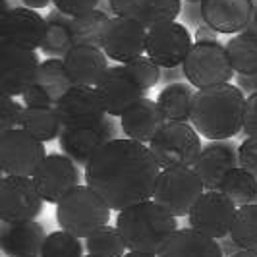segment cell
Returning a JSON list of instances; mask_svg holds the SVG:
<instances>
[{"label": "cell", "instance_id": "1", "mask_svg": "<svg viewBox=\"0 0 257 257\" xmlns=\"http://www.w3.org/2000/svg\"><path fill=\"white\" fill-rule=\"evenodd\" d=\"M161 170L149 145L116 138L87 163L85 184L99 193L112 211H124L153 197Z\"/></svg>", "mask_w": 257, "mask_h": 257}, {"label": "cell", "instance_id": "2", "mask_svg": "<svg viewBox=\"0 0 257 257\" xmlns=\"http://www.w3.org/2000/svg\"><path fill=\"white\" fill-rule=\"evenodd\" d=\"M245 101L244 91L232 83L195 91L190 124L209 142L232 140L244 132Z\"/></svg>", "mask_w": 257, "mask_h": 257}, {"label": "cell", "instance_id": "3", "mask_svg": "<svg viewBox=\"0 0 257 257\" xmlns=\"http://www.w3.org/2000/svg\"><path fill=\"white\" fill-rule=\"evenodd\" d=\"M116 228L130 251L161 255L170 236L178 230V222L176 217L165 211L155 199H147L120 211L116 217Z\"/></svg>", "mask_w": 257, "mask_h": 257}, {"label": "cell", "instance_id": "4", "mask_svg": "<svg viewBox=\"0 0 257 257\" xmlns=\"http://www.w3.org/2000/svg\"><path fill=\"white\" fill-rule=\"evenodd\" d=\"M110 207L89 186H77L60 203H56V220L62 230L74 234L79 240H87L95 232L108 226Z\"/></svg>", "mask_w": 257, "mask_h": 257}, {"label": "cell", "instance_id": "5", "mask_svg": "<svg viewBox=\"0 0 257 257\" xmlns=\"http://www.w3.org/2000/svg\"><path fill=\"white\" fill-rule=\"evenodd\" d=\"M203 193V180L192 167H172L161 170L151 199L172 217H186Z\"/></svg>", "mask_w": 257, "mask_h": 257}, {"label": "cell", "instance_id": "6", "mask_svg": "<svg viewBox=\"0 0 257 257\" xmlns=\"http://www.w3.org/2000/svg\"><path fill=\"white\" fill-rule=\"evenodd\" d=\"M182 68L186 74V81L197 91L230 83L232 77L236 76L226 47L219 41H195Z\"/></svg>", "mask_w": 257, "mask_h": 257}, {"label": "cell", "instance_id": "7", "mask_svg": "<svg viewBox=\"0 0 257 257\" xmlns=\"http://www.w3.org/2000/svg\"><path fill=\"white\" fill-rule=\"evenodd\" d=\"M201 147V138L190 122H167L149 143L161 168L193 167Z\"/></svg>", "mask_w": 257, "mask_h": 257}, {"label": "cell", "instance_id": "8", "mask_svg": "<svg viewBox=\"0 0 257 257\" xmlns=\"http://www.w3.org/2000/svg\"><path fill=\"white\" fill-rule=\"evenodd\" d=\"M47 159L45 143L24 128L0 132V170L4 176H33Z\"/></svg>", "mask_w": 257, "mask_h": 257}, {"label": "cell", "instance_id": "9", "mask_svg": "<svg viewBox=\"0 0 257 257\" xmlns=\"http://www.w3.org/2000/svg\"><path fill=\"white\" fill-rule=\"evenodd\" d=\"M193 43L188 27L178 22H165L147 29L145 54L161 68H178L192 51Z\"/></svg>", "mask_w": 257, "mask_h": 257}, {"label": "cell", "instance_id": "10", "mask_svg": "<svg viewBox=\"0 0 257 257\" xmlns=\"http://www.w3.org/2000/svg\"><path fill=\"white\" fill-rule=\"evenodd\" d=\"M236 211L238 207L226 193L220 190H205L188 215V226L213 240H220L230 234Z\"/></svg>", "mask_w": 257, "mask_h": 257}, {"label": "cell", "instance_id": "11", "mask_svg": "<svg viewBox=\"0 0 257 257\" xmlns=\"http://www.w3.org/2000/svg\"><path fill=\"white\" fill-rule=\"evenodd\" d=\"M43 197L33 178L2 176L0 180V220L26 222L35 220L43 211Z\"/></svg>", "mask_w": 257, "mask_h": 257}, {"label": "cell", "instance_id": "12", "mask_svg": "<svg viewBox=\"0 0 257 257\" xmlns=\"http://www.w3.org/2000/svg\"><path fill=\"white\" fill-rule=\"evenodd\" d=\"M43 201L60 203L79 184V167L64 153H49L31 176Z\"/></svg>", "mask_w": 257, "mask_h": 257}, {"label": "cell", "instance_id": "13", "mask_svg": "<svg viewBox=\"0 0 257 257\" xmlns=\"http://www.w3.org/2000/svg\"><path fill=\"white\" fill-rule=\"evenodd\" d=\"M47 18L27 6H14L0 14V45L37 51L43 45Z\"/></svg>", "mask_w": 257, "mask_h": 257}, {"label": "cell", "instance_id": "14", "mask_svg": "<svg viewBox=\"0 0 257 257\" xmlns=\"http://www.w3.org/2000/svg\"><path fill=\"white\" fill-rule=\"evenodd\" d=\"M64 128H89L99 126L108 118L95 87L72 85L54 106Z\"/></svg>", "mask_w": 257, "mask_h": 257}, {"label": "cell", "instance_id": "15", "mask_svg": "<svg viewBox=\"0 0 257 257\" xmlns=\"http://www.w3.org/2000/svg\"><path fill=\"white\" fill-rule=\"evenodd\" d=\"M39 66L41 60L35 51L0 45V85L4 95H24L35 81Z\"/></svg>", "mask_w": 257, "mask_h": 257}, {"label": "cell", "instance_id": "16", "mask_svg": "<svg viewBox=\"0 0 257 257\" xmlns=\"http://www.w3.org/2000/svg\"><path fill=\"white\" fill-rule=\"evenodd\" d=\"M116 134H118L116 122L112 118H106L99 126L64 128L58 138V143L62 153L68 155L77 167H87V163L97 155L101 147L116 140Z\"/></svg>", "mask_w": 257, "mask_h": 257}, {"label": "cell", "instance_id": "17", "mask_svg": "<svg viewBox=\"0 0 257 257\" xmlns=\"http://www.w3.org/2000/svg\"><path fill=\"white\" fill-rule=\"evenodd\" d=\"M145 43H147L145 27L128 18L112 16L104 29L103 51L108 58L120 64H128L145 54Z\"/></svg>", "mask_w": 257, "mask_h": 257}, {"label": "cell", "instance_id": "18", "mask_svg": "<svg viewBox=\"0 0 257 257\" xmlns=\"http://www.w3.org/2000/svg\"><path fill=\"white\" fill-rule=\"evenodd\" d=\"M95 89L99 93L104 112L110 118H120L130 106L145 97V91L130 76L124 64L110 66Z\"/></svg>", "mask_w": 257, "mask_h": 257}, {"label": "cell", "instance_id": "19", "mask_svg": "<svg viewBox=\"0 0 257 257\" xmlns=\"http://www.w3.org/2000/svg\"><path fill=\"white\" fill-rule=\"evenodd\" d=\"M72 77L66 70L62 58H47L41 62L35 81L22 95L26 106H56L70 89Z\"/></svg>", "mask_w": 257, "mask_h": 257}, {"label": "cell", "instance_id": "20", "mask_svg": "<svg viewBox=\"0 0 257 257\" xmlns=\"http://www.w3.org/2000/svg\"><path fill=\"white\" fill-rule=\"evenodd\" d=\"M238 147L234 140H215L201 147V153L193 163V170L203 180L205 190H219L224 176L240 167Z\"/></svg>", "mask_w": 257, "mask_h": 257}, {"label": "cell", "instance_id": "21", "mask_svg": "<svg viewBox=\"0 0 257 257\" xmlns=\"http://www.w3.org/2000/svg\"><path fill=\"white\" fill-rule=\"evenodd\" d=\"M201 14L220 35H238L253 20V0H203Z\"/></svg>", "mask_w": 257, "mask_h": 257}, {"label": "cell", "instance_id": "22", "mask_svg": "<svg viewBox=\"0 0 257 257\" xmlns=\"http://www.w3.org/2000/svg\"><path fill=\"white\" fill-rule=\"evenodd\" d=\"M108 6L114 16L134 20L145 29L176 22L182 14V0H108Z\"/></svg>", "mask_w": 257, "mask_h": 257}, {"label": "cell", "instance_id": "23", "mask_svg": "<svg viewBox=\"0 0 257 257\" xmlns=\"http://www.w3.org/2000/svg\"><path fill=\"white\" fill-rule=\"evenodd\" d=\"M62 60L74 85L97 87V83L110 68L108 56L104 54L103 49L93 45H74Z\"/></svg>", "mask_w": 257, "mask_h": 257}, {"label": "cell", "instance_id": "24", "mask_svg": "<svg viewBox=\"0 0 257 257\" xmlns=\"http://www.w3.org/2000/svg\"><path fill=\"white\" fill-rule=\"evenodd\" d=\"M167 124L163 110L159 108L157 101L143 97L142 101L130 106L124 114L120 116V128L124 132V138L149 145L151 140L159 134V130Z\"/></svg>", "mask_w": 257, "mask_h": 257}, {"label": "cell", "instance_id": "25", "mask_svg": "<svg viewBox=\"0 0 257 257\" xmlns=\"http://www.w3.org/2000/svg\"><path fill=\"white\" fill-rule=\"evenodd\" d=\"M45 238V228L37 220L2 222L0 249L6 257H39Z\"/></svg>", "mask_w": 257, "mask_h": 257}, {"label": "cell", "instance_id": "26", "mask_svg": "<svg viewBox=\"0 0 257 257\" xmlns=\"http://www.w3.org/2000/svg\"><path fill=\"white\" fill-rule=\"evenodd\" d=\"M159 257H222L217 240L193 228H178Z\"/></svg>", "mask_w": 257, "mask_h": 257}, {"label": "cell", "instance_id": "27", "mask_svg": "<svg viewBox=\"0 0 257 257\" xmlns=\"http://www.w3.org/2000/svg\"><path fill=\"white\" fill-rule=\"evenodd\" d=\"M195 87L188 81L170 83L157 95V104L167 122H190Z\"/></svg>", "mask_w": 257, "mask_h": 257}, {"label": "cell", "instance_id": "28", "mask_svg": "<svg viewBox=\"0 0 257 257\" xmlns=\"http://www.w3.org/2000/svg\"><path fill=\"white\" fill-rule=\"evenodd\" d=\"M74 45L76 41H74V29H72V18L56 8L51 10L47 14V29H45L41 51L51 58H64Z\"/></svg>", "mask_w": 257, "mask_h": 257}, {"label": "cell", "instance_id": "29", "mask_svg": "<svg viewBox=\"0 0 257 257\" xmlns=\"http://www.w3.org/2000/svg\"><path fill=\"white\" fill-rule=\"evenodd\" d=\"M20 128L29 132L39 142H52L62 134V120L54 106H26Z\"/></svg>", "mask_w": 257, "mask_h": 257}, {"label": "cell", "instance_id": "30", "mask_svg": "<svg viewBox=\"0 0 257 257\" xmlns=\"http://www.w3.org/2000/svg\"><path fill=\"white\" fill-rule=\"evenodd\" d=\"M224 47L236 76L257 74V37L238 33V35H232Z\"/></svg>", "mask_w": 257, "mask_h": 257}, {"label": "cell", "instance_id": "31", "mask_svg": "<svg viewBox=\"0 0 257 257\" xmlns=\"http://www.w3.org/2000/svg\"><path fill=\"white\" fill-rule=\"evenodd\" d=\"M222 193H226L236 207H245L257 203V176L247 172L245 168L236 167L230 170L219 188Z\"/></svg>", "mask_w": 257, "mask_h": 257}, {"label": "cell", "instance_id": "32", "mask_svg": "<svg viewBox=\"0 0 257 257\" xmlns=\"http://www.w3.org/2000/svg\"><path fill=\"white\" fill-rule=\"evenodd\" d=\"M110 22V16L104 10H93L83 16L72 18V29H74V41L76 45H93L103 49L104 29Z\"/></svg>", "mask_w": 257, "mask_h": 257}, {"label": "cell", "instance_id": "33", "mask_svg": "<svg viewBox=\"0 0 257 257\" xmlns=\"http://www.w3.org/2000/svg\"><path fill=\"white\" fill-rule=\"evenodd\" d=\"M85 249L91 257H124L128 245L116 226H104L85 240Z\"/></svg>", "mask_w": 257, "mask_h": 257}, {"label": "cell", "instance_id": "34", "mask_svg": "<svg viewBox=\"0 0 257 257\" xmlns=\"http://www.w3.org/2000/svg\"><path fill=\"white\" fill-rule=\"evenodd\" d=\"M230 236L240 249L257 251V203L238 207L232 222Z\"/></svg>", "mask_w": 257, "mask_h": 257}, {"label": "cell", "instance_id": "35", "mask_svg": "<svg viewBox=\"0 0 257 257\" xmlns=\"http://www.w3.org/2000/svg\"><path fill=\"white\" fill-rule=\"evenodd\" d=\"M39 257H83V244L66 230L51 232L45 238Z\"/></svg>", "mask_w": 257, "mask_h": 257}, {"label": "cell", "instance_id": "36", "mask_svg": "<svg viewBox=\"0 0 257 257\" xmlns=\"http://www.w3.org/2000/svg\"><path fill=\"white\" fill-rule=\"evenodd\" d=\"M124 66H126L130 76L136 79V83L143 91H149L151 87H155L161 81V76H163V68L159 64H155L147 54H143V56H140V58H136V60H132V62Z\"/></svg>", "mask_w": 257, "mask_h": 257}, {"label": "cell", "instance_id": "37", "mask_svg": "<svg viewBox=\"0 0 257 257\" xmlns=\"http://www.w3.org/2000/svg\"><path fill=\"white\" fill-rule=\"evenodd\" d=\"M22 104L16 101V97L4 95L0 101V132H8V130L20 128L22 114H24Z\"/></svg>", "mask_w": 257, "mask_h": 257}, {"label": "cell", "instance_id": "38", "mask_svg": "<svg viewBox=\"0 0 257 257\" xmlns=\"http://www.w3.org/2000/svg\"><path fill=\"white\" fill-rule=\"evenodd\" d=\"M99 2L101 0H52L54 8L66 16H70V18H77V16L97 10Z\"/></svg>", "mask_w": 257, "mask_h": 257}, {"label": "cell", "instance_id": "39", "mask_svg": "<svg viewBox=\"0 0 257 257\" xmlns=\"http://www.w3.org/2000/svg\"><path fill=\"white\" fill-rule=\"evenodd\" d=\"M240 167L257 176V138H245L238 147Z\"/></svg>", "mask_w": 257, "mask_h": 257}, {"label": "cell", "instance_id": "40", "mask_svg": "<svg viewBox=\"0 0 257 257\" xmlns=\"http://www.w3.org/2000/svg\"><path fill=\"white\" fill-rule=\"evenodd\" d=\"M245 138H257V93L249 95L245 101L244 132Z\"/></svg>", "mask_w": 257, "mask_h": 257}, {"label": "cell", "instance_id": "41", "mask_svg": "<svg viewBox=\"0 0 257 257\" xmlns=\"http://www.w3.org/2000/svg\"><path fill=\"white\" fill-rule=\"evenodd\" d=\"M236 85L244 91L245 97L257 93V74H251V76H236Z\"/></svg>", "mask_w": 257, "mask_h": 257}, {"label": "cell", "instance_id": "42", "mask_svg": "<svg viewBox=\"0 0 257 257\" xmlns=\"http://www.w3.org/2000/svg\"><path fill=\"white\" fill-rule=\"evenodd\" d=\"M219 31H215L211 26H207L205 22L195 29V41H209V43H217L219 41Z\"/></svg>", "mask_w": 257, "mask_h": 257}, {"label": "cell", "instance_id": "43", "mask_svg": "<svg viewBox=\"0 0 257 257\" xmlns=\"http://www.w3.org/2000/svg\"><path fill=\"white\" fill-rule=\"evenodd\" d=\"M184 79H186V74H184V68L182 66H178V68H163L161 81H165L167 85L178 83V81H184Z\"/></svg>", "mask_w": 257, "mask_h": 257}, {"label": "cell", "instance_id": "44", "mask_svg": "<svg viewBox=\"0 0 257 257\" xmlns=\"http://www.w3.org/2000/svg\"><path fill=\"white\" fill-rule=\"evenodd\" d=\"M217 242H219V245H220L222 257H232L234 253H238V251H240V245L232 240L230 234H228V236H224V238H220V240H217Z\"/></svg>", "mask_w": 257, "mask_h": 257}, {"label": "cell", "instance_id": "45", "mask_svg": "<svg viewBox=\"0 0 257 257\" xmlns=\"http://www.w3.org/2000/svg\"><path fill=\"white\" fill-rule=\"evenodd\" d=\"M24 6L27 8H33V10H41V8H47L52 0H22Z\"/></svg>", "mask_w": 257, "mask_h": 257}, {"label": "cell", "instance_id": "46", "mask_svg": "<svg viewBox=\"0 0 257 257\" xmlns=\"http://www.w3.org/2000/svg\"><path fill=\"white\" fill-rule=\"evenodd\" d=\"M242 33H245V35H251V37H257V22H255V20H251V22H249V26L245 27Z\"/></svg>", "mask_w": 257, "mask_h": 257}, {"label": "cell", "instance_id": "47", "mask_svg": "<svg viewBox=\"0 0 257 257\" xmlns=\"http://www.w3.org/2000/svg\"><path fill=\"white\" fill-rule=\"evenodd\" d=\"M232 257H257V251H251V249H240L238 253H234Z\"/></svg>", "mask_w": 257, "mask_h": 257}, {"label": "cell", "instance_id": "48", "mask_svg": "<svg viewBox=\"0 0 257 257\" xmlns=\"http://www.w3.org/2000/svg\"><path fill=\"white\" fill-rule=\"evenodd\" d=\"M124 257H159L155 253H143V251H128Z\"/></svg>", "mask_w": 257, "mask_h": 257}, {"label": "cell", "instance_id": "49", "mask_svg": "<svg viewBox=\"0 0 257 257\" xmlns=\"http://www.w3.org/2000/svg\"><path fill=\"white\" fill-rule=\"evenodd\" d=\"M253 20L257 22V0H253Z\"/></svg>", "mask_w": 257, "mask_h": 257}, {"label": "cell", "instance_id": "50", "mask_svg": "<svg viewBox=\"0 0 257 257\" xmlns=\"http://www.w3.org/2000/svg\"><path fill=\"white\" fill-rule=\"evenodd\" d=\"M186 2H203V0H186Z\"/></svg>", "mask_w": 257, "mask_h": 257}, {"label": "cell", "instance_id": "51", "mask_svg": "<svg viewBox=\"0 0 257 257\" xmlns=\"http://www.w3.org/2000/svg\"><path fill=\"white\" fill-rule=\"evenodd\" d=\"M87 257H91V255H87Z\"/></svg>", "mask_w": 257, "mask_h": 257}]
</instances>
